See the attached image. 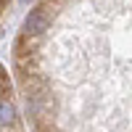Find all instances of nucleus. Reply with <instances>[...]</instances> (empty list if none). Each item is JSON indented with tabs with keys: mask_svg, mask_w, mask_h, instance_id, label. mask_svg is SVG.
Instances as JSON below:
<instances>
[{
	"mask_svg": "<svg viewBox=\"0 0 132 132\" xmlns=\"http://www.w3.org/2000/svg\"><path fill=\"white\" fill-rule=\"evenodd\" d=\"M3 74V71H0ZM19 124V114H16V106L13 101L3 93V87H0V132H13Z\"/></svg>",
	"mask_w": 132,
	"mask_h": 132,
	"instance_id": "1",
	"label": "nucleus"
}]
</instances>
